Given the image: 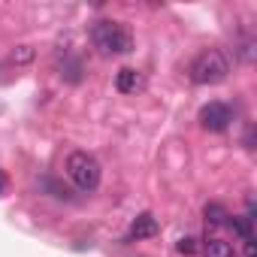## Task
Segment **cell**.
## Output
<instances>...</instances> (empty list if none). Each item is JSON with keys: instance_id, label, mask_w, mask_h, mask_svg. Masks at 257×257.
<instances>
[{"instance_id": "30bf717a", "label": "cell", "mask_w": 257, "mask_h": 257, "mask_svg": "<svg viewBox=\"0 0 257 257\" xmlns=\"http://www.w3.org/2000/svg\"><path fill=\"white\" fill-rule=\"evenodd\" d=\"M179 251L182 254H197V239H191V236L179 239Z\"/></svg>"}, {"instance_id": "8fae6325", "label": "cell", "mask_w": 257, "mask_h": 257, "mask_svg": "<svg viewBox=\"0 0 257 257\" xmlns=\"http://www.w3.org/2000/svg\"><path fill=\"white\" fill-rule=\"evenodd\" d=\"M7 188H10V179H7V173H4V170H0V197L7 194Z\"/></svg>"}, {"instance_id": "7a4b0ae2", "label": "cell", "mask_w": 257, "mask_h": 257, "mask_svg": "<svg viewBox=\"0 0 257 257\" xmlns=\"http://www.w3.org/2000/svg\"><path fill=\"white\" fill-rule=\"evenodd\" d=\"M67 176L70 182L82 191V194H94L100 188V179H103V167L94 155L88 152H73L67 158Z\"/></svg>"}, {"instance_id": "3957f363", "label": "cell", "mask_w": 257, "mask_h": 257, "mask_svg": "<svg viewBox=\"0 0 257 257\" xmlns=\"http://www.w3.org/2000/svg\"><path fill=\"white\" fill-rule=\"evenodd\" d=\"M230 73V61L221 49H206L191 64V82L194 85H218Z\"/></svg>"}, {"instance_id": "ba28073f", "label": "cell", "mask_w": 257, "mask_h": 257, "mask_svg": "<svg viewBox=\"0 0 257 257\" xmlns=\"http://www.w3.org/2000/svg\"><path fill=\"white\" fill-rule=\"evenodd\" d=\"M227 209L224 206H218V203H209L206 206V221H212V224H227Z\"/></svg>"}, {"instance_id": "5b68a950", "label": "cell", "mask_w": 257, "mask_h": 257, "mask_svg": "<svg viewBox=\"0 0 257 257\" xmlns=\"http://www.w3.org/2000/svg\"><path fill=\"white\" fill-rule=\"evenodd\" d=\"M155 233H158V218L152 212H143V215L134 218L131 230H127V242H140V239H149Z\"/></svg>"}, {"instance_id": "9c48e42d", "label": "cell", "mask_w": 257, "mask_h": 257, "mask_svg": "<svg viewBox=\"0 0 257 257\" xmlns=\"http://www.w3.org/2000/svg\"><path fill=\"white\" fill-rule=\"evenodd\" d=\"M31 61H34V49L31 46H19L13 52V64H31Z\"/></svg>"}, {"instance_id": "8992f818", "label": "cell", "mask_w": 257, "mask_h": 257, "mask_svg": "<svg viewBox=\"0 0 257 257\" xmlns=\"http://www.w3.org/2000/svg\"><path fill=\"white\" fill-rule=\"evenodd\" d=\"M115 88H118L121 94H134V91L140 88V73H137L134 67L118 70V76H115Z\"/></svg>"}, {"instance_id": "6da1fadb", "label": "cell", "mask_w": 257, "mask_h": 257, "mask_svg": "<svg viewBox=\"0 0 257 257\" xmlns=\"http://www.w3.org/2000/svg\"><path fill=\"white\" fill-rule=\"evenodd\" d=\"M91 43L100 55L112 58V55H127V52H134V34L127 31L121 22H94L91 28Z\"/></svg>"}, {"instance_id": "52a82bcc", "label": "cell", "mask_w": 257, "mask_h": 257, "mask_svg": "<svg viewBox=\"0 0 257 257\" xmlns=\"http://www.w3.org/2000/svg\"><path fill=\"white\" fill-rule=\"evenodd\" d=\"M203 257H236V254H233V245L230 242H224V239H206Z\"/></svg>"}, {"instance_id": "277c9868", "label": "cell", "mask_w": 257, "mask_h": 257, "mask_svg": "<svg viewBox=\"0 0 257 257\" xmlns=\"http://www.w3.org/2000/svg\"><path fill=\"white\" fill-rule=\"evenodd\" d=\"M230 121H233V112L221 100H212V103H206L200 109V124L206 127V131H212V134H224L230 127Z\"/></svg>"}]
</instances>
